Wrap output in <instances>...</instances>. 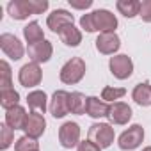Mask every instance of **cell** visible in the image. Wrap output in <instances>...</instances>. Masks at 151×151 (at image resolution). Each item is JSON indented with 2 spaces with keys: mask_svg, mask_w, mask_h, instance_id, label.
I'll list each match as a JSON object with an SVG mask.
<instances>
[{
  "mask_svg": "<svg viewBox=\"0 0 151 151\" xmlns=\"http://www.w3.org/2000/svg\"><path fill=\"white\" fill-rule=\"evenodd\" d=\"M80 27L86 32H116L117 29V18L109 9H96L93 13H87L80 18Z\"/></svg>",
  "mask_w": 151,
  "mask_h": 151,
  "instance_id": "1",
  "label": "cell"
},
{
  "mask_svg": "<svg viewBox=\"0 0 151 151\" xmlns=\"http://www.w3.org/2000/svg\"><path fill=\"white\" fill-rule=\"evenodd\" d=\"M86 62L84 59L80 57H71L62 68H60V73H59V78L62 84H68V86H75V84H78L82 78H84V75H86Z\"/></svg>",
  "mask_w": 151,
  "mask_h": 151,
  "instance_id": "2",
  "label": "cell"
},
{
  "mask_svg": "<svg viewBox=\"0 0 151 151\" xmlns=\"http://www.w3.org/2000/svg\"><path fill=\"white\" fill-rule=\"evenodd\" d=\"M89 135V140H93L96 146H100L101 149H107L112 146L114 139H116V133H114V128L107 123H96L89 128L87 132Z\"/></svg>",
  "mask_w": 151,
  "mask_h": 151,
  "instance_id": "3",
  "label": "cell"
},
{
  "mask_svg": "<svg viewBox=\"0 0 151 151\" xmlns=\"http://www.w3.org/2000/svg\"><path fill=\"white\" fill-rule=\"evenodd\" d=\"M144 140V128L140 124H132L128 130H124L119 139H117V144L123 151H132V149H137Z\"/></svg>",
  "mask_w": 151,
  "mask_h": 151,
  "instance_id": "4",
  "label": "cell"
},
{
  "mask_svg": "<svg viewBox=\"0 0 151 151\" xmlns=\"http://www.w3.org/2000/svg\"><path fill=\"white\" fill-rule=\"evenodd\" d=\"M109 68H110V73L119 80H126V78H130L133 75V60L128 55H124V53L110 57Z\"/></svg>",
  "mask_w": 151,
  "mask_h": 151,
  "instance_id": "5",
  "label": "cell"
},
{
  "mask_svg": "<svg viewBox=\"0 0 151 151\" xmlns=\"http://www.w3.org/2000/svg\"><path fill=\"white\" fill-rule=\"evenodd\" d=\"M18 80H20V84H22L23 87H27V89L39 86L41 80H43V71H41L39 64H36V62H27V64H23L22 69H20V73H18Z\"/></svg>",
  "mask_w": 151,
  "mask_h": 151,
  "instance_id": "6",
  "label": "cell"
},
{
  "mask_svg": "<svg viewBox=\"0 0 151 151\" xmlns=\"http://www.w3.org/2000/svg\"><path fill=\"white\" fill-rule=\"evenodd\" d=\"M59 142L62 147L66 149H71L75 146L80 144V126L77 123H64L60 128H59Z\"/></svg>",
  "mask_w": 151,
  "mask_h": 151,
  "instance_id": "7",
  "label": "cell"
},
{
  "mask_svg": "<svg viewBox=\"0 0 151 151\" xmlns=\"http://www.w3.org/2000/svg\"><path fill=\"white\" fill-rule=\"evenodd\" d=\"M0 48H2V52L11 59V60H20L23 55H25V48L22 45V41L13 36V34H2L0 36Z\"/></svg>",
  "mask_w": 151,
  "mask_h": 151,
  "instance_id": "8",
  "label": "cell"
},
{
  "mask_svg": "<svg viewBox=\"0 0 151 151\" xmlns=\"http://www.w3.org/2000/svg\"><path fill=\"white\" fill-rule=\"evenodd\" d=\"M46 25H48V29H50L52 32L59 34L64 27L75 25V16H73L69 11H66V9H55V11H52V13L48 14Z\"/></svg>",
  "mask_w": 151,
  "mask_h": 151,
  "instance_id": "9",
  "label": "cell"
},
{
  "mask_svg": "<svg viewBox=\"0 0 151 151\" xmlns=\"http://www.w3.org/2000/svg\"><path fill=\"white\" fill-rule=\"evenodd\" d=\"M94 43H96V50L103 55H114L121 48V39L116 32H101Z\"/></svg>",
  "mask_w": 151,
  "mask_h": 151,
  "instance_id": "10",
  "label": "cell"
},
{
  "mask_svg": "<svg viewBox=\"0 0 151 151\" xmlns=\"http://www.w3.org/2000/svg\"><path fill=\"white\" fill-rule=\"evenodd\" d=\"M27 53H29V59L30 62H36V64H41V62H48L52 59V53H53V46L48 39L45 41H39V43H34V45H29L27 48Z\"/></svg>",
  "mask_w": 151,
  "mask_h": 151,
  "instance_id": "11",
  "label": "cell"
},
{
  "mask_svg": "<svg viewBox=\"0 0 151 151\" xmlns=\"http://www.w3.org/2000/svg\"><path fill=\"white\" fill-rule=\"evenodd\" d=\"M50 114L55 119H60L69 114V93L68 91H55L50 100Z\"/></svg>",
  "mask_w": 151,
  "mask_h": 151,
  "instance_id": "12",
  "label": "cell"
},
{
  "mask_svg": "<svg viewBox=\"0 0 151 151\" xmlns=\"http://www.w3.org/2000/svg\"><path fill=\"white\" fill-rule=\"evenodd\" d=\"M132 116H133V112H132V107L128 103L116 101V103H110V110H109L107 117L112 124H128Z\"/></svg>",
  "mask_w": 151,
  "mask_h": 151,
  "instance_id": "13",
  "label": "cell"
},
{
  "mask_svg": "<svg viewBox=\"0 0 151 151\" xmlns=\"http://www.w3.org/2000/svg\"><path fill=\"white\" fill-rule=\"evenodd\" d=\"M46 130V121H45V116L39 114V112H29V117H27V123H25V135L32 137V139H39Z\"/></svg>",
  "mask_w": 151,
  "mask_h": 151,
  "instance_id": "14",
  "label": "cell"
},
{
  "mask_svg": "<svg viewBox=\"0 0 151 151\" xmlns=\"http://www.w3.org/2000/svg\"><path fill=\"white\" fill-rule=\"evenodd\" d=\"M27 117H29V114L25 112V109L16 105V107L6 110V121L4 123L13 130H23L25 123H27Z\"/></svg>",
  "mask_w": 151,
  "mask_h": 151,
  "instance_id": "15",
  "label": "cell"
},
{
  "mask_svg": "<svg viewBox=\"0 0 151 151\" xmlns=\"http://www.w3.org/2000/svg\"><path fill=\"white\" fill-rule=\"evenodd\" d=\"M109 110H110V105L103 100H100L98 96H89L87 98V112L91 117L94 119H101V117H107L109 116Z\"/></svg>",
  "mask_w": 151,
  "mask_h": 151,
  "instance_id": "16",
  "label": "cell"
},
{
  "mask_svg": "<svg viewBox=\"0 0 151 151\" xmlns=\"http://www.w3.org/2000/svg\"><path fill=\"white\" fill-rule=\"evenodd\" d=\"M7 13L13 20H27L32 13L29 7V0H11L7 4Z\"/></svg>",
  "mask_w": 151,
  "mask_h": 151,
  "instance_id": "17",
  "label": "cell"
},
{
  "mask_svg": "<svg viewBox=\"0 0 151 151\" xmlns=\"http://www.w3.org/2000/svg\"><path fill=\"white\" fill-rule=\"evenodd\" d=\"M27 105L32 109V112H39V114H45V110L50 109L45 91H32V93H29L27 94Z\"/></svg>",
  "mask_w": 151,
  "mask_h": 151,
  "instance_id": "18",
  "label": "cell"
},
{
  "mask_svg": "<svg viewBox=\"0 0 151 151\" xmlns=\"http://www.w3.org/2000/svg\"><path fill=\"white\" fill-rule=\"evenodd\" d=\"M132 100L140 107H149L151 105V86L147 82L137 84L132 91Z\"/></svg>",
  "mask_w": 151,
  "mask_h": 151,
  "instance_id": "19",
  "label": "cell"
},
{
  "mask_svg": "<svg viewBox=\"0 0 151 151\" xmlns=\"http://www.w3.org/2000/svg\"><path fill=\"white\" fill-rule=\"evenodd\" d=\"M59 37H60V41L66 45V46H78L80 43H82V32L75 27V25H68V27H64L60 32H59Z\"/></svg>",
  "mask_w": 151,
  "mask_h": 151,
  "instance_id": "20",
  "label": "cell"
},
{
  "mask_svg": "<svg viewBox=\"0 0 151 151\" xmlns=\"http://www.w3.org/2000/svg\"><path fill=\"white\" fill-rule=\"evenodd\" d=\"M87 112V98L82 93H69V114L82 116Z\"/></svg>",
  "mask_w": 151,
  "mask_h": 151,
  "instance_id": "21",
  "label": "cell"
},
{
  "mask_svg": "<svg viewBox=\"0 0 151 151\" xmlns=\"http://www.w3.org/2000/svg\"><path fill=\"white\" fill-rule=\"evenodd\" d=\"M23 37L29 45H34V43H39V41H45V34H43V29L37 22H30L29 25L23 27Z\"/></svg>",
  "mask_w": 151,
  "mask_h": 151,
  "instance_id": "22",
  "label": "cell"
},
{
  "mask_svg": "<svg viewBox=\"0 0 151 151\" xmlns=\"http://www.w3.org/2000/svg\"><path fill=\"white\" fill-rule=\"evenodd\" d=\"M116 7L124 18H135L140 11V2H137V0H117Z\"/></svg>",
  "mask_w": 151,
  "mask_h": 151,
  "instance_id": "23",
  "label": "cell"
},
{
  "mask_svg": "<svg viewBox=\"0 0 151 151\" xmlns=\"http://www.w3.org/2000/svg\"><path fill=\"white\" fill-rule=\"evenodd\" d=\"M20 101V93L13 89H4V91H0V105H2V109L9 110L13 107H16Z\"/></svg>",
  "mask_w": 151,
  "mask_h": 151,
  "instance_id": "24",
  "label": "cell"
},
{
  "mask_svg": "<svg viewBox=\"0 0 151 151\" xmlns=\"http://www.w3.org/2000/svg\"><path fill=\"white\" fill-rule=\"evenodd\" d=\"M14 151H39V142L29 135H23L14 142Z\"/></svg>",
  "mask_w": 151,
  "mask_h": 151,
  "instance_id": "25",
  "label": "cell"
},
{
  "mask_svg": "<svg viewBox=\"0 0 151 151\" xmlns=\"http://www.w3.org/2000/svg\"><path fill=\"white\" fill-rule=\"evenodd\" d=\"M126 94V89L124 87H110V86H107V87H103V91H101V100L103 101H110V103H116V100H119V98H123Z\"/></svg>",
  "mask_w": 151,
  "mask_h": 151,
  "instance_id": "26",
  "label": "cell"
},
{
  "mask_svg": "<svg viewBox=\"0 0 151 151\" xmlns=\"http://www.w3.org/2000/svg\"><path fill=\"white\" fill-rule=\"evenodd\" d=\"M0 137H2V139H0V142H2V144H0V149L6 151L14 142V130L9 128L6 123H2V124H0Z\"/></svg>",
  "mask_w": 151,
  "mask_h": 151,
  "instance_id": "27",
  "label": "cell"
},
{
  "mask_svg": "<svg viewBox=\"0 0 151 151\" xmlns=\"http://www.w3.org/2000/svg\"><path fill=\"white\" fill-rule=\"evenodd\" d=\"M0 75H2V77H0V91H4V89H13L11 86H13V82H11V66L6 62V60H2L0 62Z\"/></svg>",
  "mask_w": 151,
  "mask_h": 151,
  "instance_id": "28",
  "label": "cell"
},
{
  "mask_svg": "<svg viewBox=\"0 0 151 151\" xmlns=\"http://www.w3.org/2000/svg\"><path fill=\"white\" fill-rule=\"evenodd\" d=\"M29 7L32 14H43L48 9V0H29Z\"/></svg>",
  "mask_w": 151,
  "mask_h": 151,
  "instance_id": "29",
  "label": "cell"
},
{
  "mask_svg": "<svg viewBox=\"0 0 151 151\" xmlns=\"http://www.w3.org/2000/svg\"><path fill=\"white\" fill-rule=\"evenodd\" d=\"M139 16L142 18V22L151 23V0H142V2H140Z\"/></svg>",
  "mask_w": 151,
  "mask_h": 151,
  "instance_id": "30",
  "label": "cell"
},
{
  "mask_svg": "<svg viewBox=\"0 0 151 151\" xmlns=\"http://www.w3.org/2000/svg\"><path fill=\"white\" fill-rule=\"evenodd\" d=\"M77 151H101V147L87 139V140H80V144L77 146Z\"/></svg>",
  "mask_w": 151,
  "mask_h": 151,
  "instance_id": "31",
  "label": "cell"
},
{
  "mask_svg": "<svg viewBox=\"0 0 151 151\" xmlns=\"http://www.w3.org/2000/svg\"><path fill=\"white\" fill-rule=\"evenodd\" d=\"M69 6L73 9H87L93 6V0H84V2H77V0H69Z\"/></svg>",
  "mask_w": 151,
  "mask_h": 151,
  "instance_id": "32",
  "label": "cell"
},
{
  "mask_svg": "<svg viewBox=\"0 0 151 151\" xmlns=\"http://www.w3.org/2000/svg\"><path fill=\"white\" fill-rule=\"evenodd\" d=\"M142 151H151V146H147V147H144Z\"/></svg>",
  "mask_w": 151,
  "mask_h": 151,
  "instance_id": "33",
  "label": "cell"
}]
</instances>
